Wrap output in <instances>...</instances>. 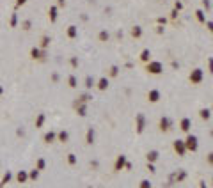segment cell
I'll return each mask as SVG.
<instances>
[{"label":"cell","instance_id":"17","mask_svg":"<svg viewBox=\"0 0 213 188\" xmlns=\"http://www.w3.org/2000/svg\"><path fill=\"white\" fill-rule=\"evenodd\" d=\"M93 139H94V135H93V131H89V135H87V140H89V144H93Z\"/></svg>","mask_w":213,"mask_h":188},{"label":"cell","instance_id":"9","mask_svg":"<svg viewBox=\"0 0 213 188\" xmlns=\"http://www.w3.org/2000/svg\"><path fill=\"white\" fill-rule=\"evenodd\" d=\"M68 34H69V37H75V36H76V27H69Z\"/></svg>","mask_w":213,"mask_h":188},{"label":"cell","instance_id":"24","mask_svg":"<svg viewBox=\"0 0 213 188\" xmlns=\"http://www.w3.org/2000/svg\"><path fill=\"white\" fill-rule=\"evenodd\" d=\"M37 167H39V169H43V167H45V160H39L37 162Z\"/></svg>","mask_w":213,"mask_h":188},{"label":"cell","instance_id":"23","mask_svg":"<svg viewBox=\"0 0 213 188\" xmlns=\"http://www.w3.org/2000/svg\"><path fill=\"white\" fill-rule=\"evenodd\" d=\"M201 114H202V117H210V110H202Z\"/></svg>","mask_w":213,"mask_h":188},{"label":"cell","instance_id":"27","mask_svg":"<svg viewBox=\"0 0 213 188\" xmlns=\"http://www.w3.org/2000/svg\"><path fill=\"white\" fill-rule=\"evenodd\" d=\"M43 119H45L43 116H39V119H37V126H41V122H43Z\"/></svg>","mask_w":213,"mask_h":188},{"label":"cell","instance_id":"13","mask_svg":"<svg viewBox=\"0 0 213 188\" xmlns=\"http://www.w3.org/2000/svg\"><path fill=\"white\" fill-rule=\"evenodd\" d=\"M53 139H55V135H53V133H46V135H45V140H46V142H52Z\"/></svg>","mask_w":213,"mask_h":188},{"label":"cell","instance_id":"4","mask_svg":"<svg viewBox=\"0 0 213 188\" xmlns=\"http://www.w3.org/2000/svg\"><path fill=\"white\" fill-rule=\"evenodd\" d=\"M174 147H176V151L179 153V154H183L185 153V144L181 142V140H176V144H174Z\"/></svg>","mask_w":213,"mask_h":188},{"label":"cell","instance_id":"2","mask_svg":"<svg viewBox=\"0 0 213 188\" xmlns=\"http://www.w3.org/2000/svg\"><path fill=\"white\" fill-rule=\"evenodd\" d=\"M187 147L192 149V151H195V149H197V139H195V137H188V140H187Z\"/></svg>","mask_w":213,"mask_h":188},{"label":"cell","instance_id":"19","mask_svg":"<svg viewBox=\"0 0 213 188\" xmlns=\"http://www.w3.org/2000/svg\"><path fill=\"white\" fill-rule=\"evenodd\" d=\"M9 179H11V174H9V172H7V174H5V177H4V181H2V185H4V183H7Z\"/></svg>","mask_w":213,"mask_h":188},{"label":"cell","instance_id":"11","mask_svg":"<svg viewBox=\"0 0 213 188\" xmlns=\"http://www.w3.org/2000/svg\"><path fill=\"white\" fill-rule=\"evenodd\" d=\"M50 16H52V22H55V18H57V9L55 7L50 9Z\"/></svg>","mask_w":213,"mask_h":188},{"label":"cell","instance_id":"12","mask_svg":"<svg viewBox=\"0 0 213 188\" xmlns=\"http://www.w3.org/2000/svg\"><path fill=\"white\" fill-rule=\"evenodd\" d=\"M107 85H108V82H107L105 78H101V80H99V89H107Z\"/></svg>","mask_w":213,"mask_h":188},{"label":"cell","instance_id":"7","mask_svg":"<svg viewBox=\"0 0 213 188\" xmlns=\"http://www.w3.org/2000/svg\"><path fill=\"white\" fill-rule=\"evenodd\" d=\"M188 128H190V121H188V119H183V121H181V130L187 131Z\"/></svg>","mask_w":213,"mask_h":188},{"label":"cell","instance_id":"26","mask_svg":"<svg viewBox=\"0 0 213 188\" xmlns=\"http://www.w3.org/2000/svg\"><path fill=\"white\" fill-rule=\"evenodd\" d=\"M99 37H101V39H108V34H105V32H101V34H99Z\"/></svg>","mask_w":213,"mask_h":188},{"label":"cell","instance_id":"28","mask_svg":"<svg viewBox=\"0 0 213 188\" xmlns=\"http://www.w3.org/2000/svg\"><path fill=\"white\" fill-rule=\"evenodd\" d=\"M30 177H32V179H36V177H37V170H34L32 174H30Z\"/></svg>","mask_w":213,"mask_h":188},{"label":"cell","instance_id":"18","mask_svg":"<svg viewBox=\"0 0 213 188\" xmlns=\"http://www.w3.org/2000/svg\"><path fill=\"white\" fill-rule=\"evenodd\" d=\"M75 83H76L75 76H71V78H69V85H71V87H75Z\"/></svg>","mask_w":213,"mask_h":188},{"label":"cell","instance_id":"21","mask_svg":"<svg viewBox=\"0 0 213 188\" xmlns=\"http://www.w3.org/2000/svg\"><path fill=\"white\" fill-rule=\"evenodd\" d=\"M133 36H140V28H139V27L133 28Z\"/></svg>","mask_w":213,"mask_h":188},{"label":"cell","instance_id":"6","mask_svg":"<svg viewBox=\"0 0 213 188\" xmlns=\"http://www.w3.org/2000/svg\"><path fill=\"white\" fill-rule=\"evenodd\" d=\"M169 124H170V121H169V119H162L160 126H162V130H169Z\"/></svg>","mask_w":213,"mask_h":188},{"label":"cell","instance_id":"29","mask_svg":"<svg viewBox=\"0 0 213 188\" xmlns=\"http://www.w3.org/2000/svg\"><path fill=\"white\" fill-rule=\"evenodd\" d=\"M27 2V0H18V4H25Z\"/></svg>","mask_w":213,"mask_h":188},{"label":"cell","instance_id":"3","mask_svg":"<svg viewBox=\"0 0 213 188\" xmlns=\"http://www.w3.org/2000/svg\"><path fill=\"white\" fill-rule=\"evenodd\" d=\"M201 78H202V73H201V69H195V71L190 75V80H192V82H201Z\"/></svg>","mask_w":213,"mask_h":188},{"label":"cell","instance_id":"8","mask_svg":"<svg viewBox=\"0 0 213 188\" xmlns=\"http://www.w3.org/2000/svg\"><path fill=\"white\" fill-rule=\"evenodd\" d=\"M156 158H158V153H156V151H153V153L147 154V160H151V162H155Z\"/></svg>","mask_w":213,"mask_h":188},{"label":"cell","instance_id":"5","mask_svg":"<svg viewBox=\"0 0 213 188\" xmlns=\"http://www.w3.org/2000/svg\"><path fill=\"white\" fill-rule=\"evenodd\" d=\"M158 98H160V94L156 91H151L149 92V101H158Z\"/></svg>","mask_w":213,"mask_h":188},{"label":"cell","instance_id":"14","mask_svg":"<svg viewBox=\"0 0 213 188\" xmlns=\"http://www.w3.org/2000/svg\"><path fill=\"white\" fill-rule=\"evenodd\" d=\"M140 188H151V183L146 181V179H144V181H140Z\"/></svg>","mask_w":213,"mask_h":188},{"label":"cell","instance_id":"15","mask_svg":"<svg viewBox=\"0 0 213 188\" xmlns=\"http://www.w3.org/2000/svg\"><path fill=\"white\" fill-rule=\"evenodd\" d=\"M140 57H142V60H147V59H149V50H144Z\"/></svg>","mask_w":213,"mask_h":188},{"label":"cell","instance_id":"10","mask_svg":"<svg viewBox=\"0 0 213 188\" xmlns=\"http://www.w3.org/2000/svg\"><path fill=\"white\" fill-rule=\"evenodd\" d=\"M25 179H27V172H20V174H18V181L23 183Z\"/></svg>","mask_w":213,"mask_h":188},{"label":"cell","instance_id":"16","mask_svg":"<svg viewBox=\"0 0 213 188\" xmlns=\"http://www.w3.org/2000/svg\"><path fill=\"white\" fill-rule=\"evenodd\" d=\"M123 163H124V156H121V158L117 160V169H119V167H123Z\"/></svg>","mask_w":213,"mask_h":188},{"label":"cell","instance_id":"22","mask_svg":"<svg viewBox=\"0 0 213 188\" xmlns=\"http://www.w3.org/2000/svg\"><path fill=\"white\" fill-rule=\"evenodd\" d=\"M59 137H60V140H66V139H68V133H64V131H62V133L59 135Z\"/></svg>","mask_w":213,"mask_h":188},{"label":"cell","instance_id":"1","mask_svg":"<svg viewBox=\"0 0 213 188\" xmlns=\"http://www.w3.org/2000/svg\"><path fill=\"white\" fill-rule=\"evenodd\" d=\"M147 71L153 73V75H158V73L162 71V64H158V62H151V64L147 66Z\"/></svg>","mask_w":213,"mask_h":188},{"label":"cell","instance_id":"25","mask_svg":"<svg viewBox=\"0 0 213 188\" xmlns=\"http://www.w3.org/2000/svg\"><path fill=\"white\" fill-rule=\"evenodd\" d=\"M76 160H75V154H69V163H75Z\"/></svg>","mask_w":213,"mask_h":188},{"label":"cell","instance_id":"30","mask_svg":"<svg viewBox=\"0 0 213 188\" xmlns=\"http://www.w3.org/2000/svg\"><path fill=\"white\" fill-rule=\"evenodd\" d=\"M0 94H2V87H0Z\"/></svg>","mask_w":213,"mask_h":188},{"label":"cell","instance_id":"20","mask_svg":"<svg viewBox=\"0 0 213 188\" xmlns=\"http://www.w3.org/2000/svg\"><path fill=\"white\" fill-rule=\"evenodd\" d=\"M197 18H199V20H201V22H204V14H202V13H201V11H197Z\"/></svg>","mask_w":213,"mask_h":188}]
</instances>
